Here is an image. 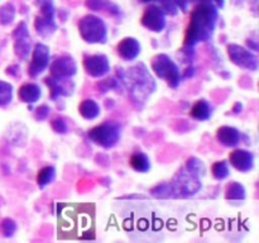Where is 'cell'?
Wrapping results in <instances>:
<instances>
[{
    "label": "cell",
    "instance_id": "ac0fdd59",
    "mask_svg": "<svg viewBox=\"0 0 259 243\" xmlns=\"http://www.w3.org/2000/svg\"><path fill=\"white\" fill-rule=\"evenodd\" d=\"M12 100V86L0 81V106L8 105Z\"/></svg>",
    "mask_w": 259,
    "mask_h": 243
},
{
    "label": "cell",
    "instance_id": "9c48e42d",
    "mask_svg": "<svg viewBox=\"0 0 259 243\" xmlns=\"http://www.w3.org/2000/svg\"><path fill=\"white\" fill-rule=\"evenodd\" d=\"M116 51L121 58L132 61L139 55V43L134 38H124L116 47Z\"/></svg>",
    "mask_w": 259,
    "mask_h": 243
},
{
    "label": "cell",
    "instance_id": "6da1fadb",
    "mask_svg": "<svg viewBox=\"0 0 259 243\" xmlns=\"http://www.w3.org/2000/svg\"><path fill=\"white\" fill-rule=\"evenodd\" d=\"M94 204H61L57 213V233L60 239H82L94 235Z\"/></svg>",
    "mask_w": 259,
    "mask_h": 243
},
{
    "label": "cell",
    "instance_id": "5bb4252c",
    "mask_svg": "<svg viewBox=\"0 0 259 243\" xmlns=\"http://www.w3.org/2000/svg\"><path fill=\"white\" fill-rule=\"evenodd\" d=\"M129 164L138 172H146L151 167L149 158L147 157V154L142 153V152H136V153L132 154L131 158H129Z\"/></svg>",
    "mask_w": 259,
    "mask_h": 243
},
{
    "label": "cell",
    "instance_id": "7402d4cb",
    "mask_svg": "<svg viewBox=\"0 0 259 243\" xmlns=\"http://www.w3.org/2000/svg\"><path fill=\"white\" fill-rule=\"evenodd\" d=\"M143 2H151V0H143Z\"/></svg>",
    "mask_w": 259,
    "mask_h": 243
},
{
    "label": "cell",
    "instance_id": "ffe728a7",
    "mask_svg": "<svg viewBox=\"0 0 259 243\" xmlns=\"http://www.w3.org/2000/svg\"><path fill=\"white\" fill-rule=\"evenodd\" d=\"M13 12L12 5H5V7L0 8V23H9L13 19Z\"/></svg>",
    "mask_w": 259,
    "mask_h": 243
},
{
    "label": "cell",
    "instance_id": "30bf717a",
    "mask_svg": "<svg viewBox=\"0 0 259 243\" xmlns=\"http://www.w3.org/2000/svg\"><path fill=\"white\" fill-rule=\"evenodd\" d=\"M230 162L235 169L240 171H248L253 166V154L243 149H237L230 154Z\"/></svg>",
    "mask_w": 259,
    "mask_h": 243
},
{
    "label": "cell",
    "instance_id": "44dd1931",
    "mask_svg": "<svg viewBox=\"0 0 259 243\" xmlns=\"http://www.w3.org/2000/svg\"><path fill=\"white\" fill-rule=\"evenodd\" d=\"M215 2H217V3H220V4H222V3H223V0H215Z\"/></svg>",
    "mask_w": 259,
    "mask_h": 243
},
{
    "label": "cell",
    "instance_id": "9a60e30c",
    "mask_svg": "<svg viewBox=\"0 0 259 243\" xmlns=\"http://www.w3.org/2000/svg\"><path fill=\"white\" fill-rule=\"evenodd\" d=\"M191 115L194 118L199 119V120H205V119L210 118L211 115V106L209 105V103L205 100H200L192 106L191 109Z\"/></svg>",
    "mask_w": 259,
    "mask_h": 243
},
{
    "label": "cell",
    "instance_id": "5b68a950",
    "mask_svg": "<svg viewBox=\"0 0 259 243\" xmlns=\"http://www.w3.org/2000/svg\"><path fill=\"white\" fill-rule=\"evenodd\" d=\"M142 24L153 32H161L164 27V13L161 8L151 5L142 17Z\"/></svg>",
    "mask_w": 259,
    "mask_h": 243
},
{
    "label": "cell",
    "instance_id": "3957f363",
    "mask_svg": "<svg viewBox=\"0 0 259 243\" xmlns=\"http://www.w3.org/2000/svg\"><path fill=\"white\" fill-rule=\"evenodd\" d=\"M80 33L88 42H104L106 37L103 20L94 15H88L81 20Z\"/></svg>",
    "mask_w": 259,
    "mask_h": 243
},
{
    "label": "cell",
    "instance_id": "7c38bea8",
    "mask_svg": "<svg viewBox=\"0 0 259 243\" xmlns=\"http://www.w3.org/2000/svg\"><path fill=\"white\" fill-rule=\"evenodd\" d=\"M18 95H19L20 100H23L24 103H34L39 99L40 90L34 84H25L19 89Z\"/></svg>",
    "mask_w": 259,
    "mask_h": 243
},
{
    "label": "cell",
    "instance_id": "2e32d148",
    "mask_svg": "<svg viewBox=\"0 0 259 243\" xmlns=\"http://www.w3.org/2000/svg\"><path fill=\"white\" fill-rule=\"evenodd\" d=\"M99 105L94 100H83L80 105V113L83 118L94 119L99 115Z\"/></svg>",
    "mask_w": 259,
    "mask_h": 243
},
{
    "label": "cell",
    "instance_id": "52a82bcc",
    "mask_svg": "<svg viewBox=\"0 0 259 243\" xmlns=\"http://www.w3.org/2000/svg\"><path fill=\"white\" fill-rule=\"evenodd\" d=\"M163 60L164 61H162L161 56L157 57V60L153 62L154 71L164 70V71H161V72H158L157 75L162 78H166L167 83H168L171 86L174 81H175V85H177V83H179V81H177V67L175 66V63L169 60V58L164 57L163 56Z\"/></svg>",
    "mask_w": 259,
    "mask_h": 243
},
{
    "label": "cell",
    "instance_id": "4fadbf2b",
    "mask_svg": "<svg viewBox=\"0 0 259 243\" xmlns=\"http://www.w3.org/2000/svg\"><path fill=\"white\" fill-rule=\"evenodd\" d=\"M218 139L220 141V143L225 144V146H234L238 143V139H239V134L238 131L234 128H229V127H223L218 131Z\"/></svg>",
    "mask_w": 259,
    "mask_h": 243
},
{
    "label": "cell",
    "instance_id": "8fae6325",
    "mask_svg": "<svg viewBox=\"0 0 259 243\" xmlns=\"http://www.w3.org/2000/svg\"><path fill=\"white\" fill-rule=\"evenodd\" d=\"M52 73L57 76H68L75 73V65L71 58L62 57L56 60L52 66Z\"/></svg>",
    "mask_w": 259,
    "mask_h": 243
},
{
    "label": "cell",
    "instance_id": "8992f818",
    "mask_svg": "<svg viewBox=\"0 0 259 243\" xmlns=\"http://www.w3.org/2000/svg\"><path fill=\"white\" fill-rule=\"evenodd\" d=\"M83 66H85L86 72L90 73L91 76H95V77L105 75L109 71L108 58L103 55L88 56L83 61Z\"/></svg>",
    "mask_w": 259,
    "mask_h": 243
},
{
    "label": "cell",
    "instance_id": "e0dca14e",
    "mask_svg": "<svg viewBox=\"0 0 259 243\" xmlns=\"http://www.w3.org/2000/svg\"><path fill=\"white\" fill-rule=\"evenodd\" d=\"M53 177H55V169L51 166L43 167V169L40 170L37 175L38 185H39L40 187L46 186V185L51 184V181L53 180Z\"/></svg>",
    "mask_w": 259,
    "mask_h": 243
},
{
    "label": "cell",
    "instance_id": "7a4b0ae2",
    "mask_svg": "<svg viewBox=\"0 0 259 243\" xmlns=\"http://www.w3.org/2000/svg\"><path fill=\"white\" fill-rule=\"evenodd\" d=\"M217 19V12L210 4H200L191 13L186 42L202 40L211 34Z\"/></svg>",
    "mask_w": 259,
    "mask_h": 243
},
{
    "label": "cell",
    "instance_id": "277c9868",
    "mask_svg": "<svg viewBox=\"0 0 259 243\" xmlns=\"http://www.w3.org/2000/svg\"><path fill=\"white\" fill-rule=\"evenodd\" d=\"M89 136L96 144L109 148L118 142L119 128L113 123H103L91 129Z\"/></svg>",
    "mask_w": 259,
    "mask_h": 243
},
{
    "label": "cell",
    "instance_id": "d6986e66",
    "mask_svg": "<svg viewBox=\"0 0 259 243\" xmlns=\"http://www.w3.org/2000/svg\"><path fill=\"white\" fill-rule=\"evenodd\" d=\"M212 175H214L217 179H224V177L228 176L229 174V169H228V165L227 162L224 161H220L217 162V164L212 165Z\"/></svg>",
    "mask_w": 259,
    "mask_h": 243
},
{
    "label": "cell",
    "instance_id": "ba28073f",
    "mask_svg": "<svg viewBox=\"0 0 259 243\" xmlns=\"http://www.w3.org/2000/svg\"><path fill=\"white\" fill-rule=\"evenodd\" d=\"M48 65V48L42 45H38L33 53V60L30 63L29 73L30 76H35L42 72Z\"/></svg>",
    "mask_w": 259,
    "mask_h": 243
}]
</instances>
